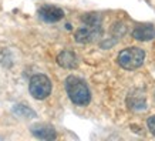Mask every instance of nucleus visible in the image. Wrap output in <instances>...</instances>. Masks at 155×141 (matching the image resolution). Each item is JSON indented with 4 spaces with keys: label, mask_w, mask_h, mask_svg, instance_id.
Segmentation results:
<instances>
[{
    "label": "nucleus",
    "mask_w": 155,
    "mask_h": 141,
    "mask_svg": "<svg viewBox=\"0 0 155 141\" xmlns=\"http://www.w3.org/2000/svg\"><path fill=\"white\" fill-rule=\"evenodd\" d=\"M132 37L140 42H150L155 37V27L152 24H140L132 30Z\"/></svg>",
    "instance_id": "0eeeda50"
},
{
    "label": "nucleus",
    "mask_w": 155,
    "mask_h": 141,
    "mask_svg": "<svg viewBox=\"0 0 155 141\" xmlns=\"http://www.w3.org/2000/svg\"><path fill=\"white\" fill-rule=\"evenodd\" d=\"M28 90L36 100L47 99L51 93V80L44 74H36L30 79Z\"/></svg>",
    "instance_id": "20e7f679"
},
{
    "label": "nucleus",
    "mask_w": 155,
    "mask_h": 141,
    "mask_svg": "<svg viewBox=\"0 0 155 141\" xmlns=\"http://www.w3.org/2000/svg\"><path fill=\"white\" fill-rule=\"evenodd\" d=\"M128 106L130 108H137V110H145L147 104H145V97L144 96H134V94H130V99H128Z\"/></svg>",
    "instance_id": "1a4fd4ad"
},
{
    "label": "nucleus",
    "mask_w": 155,
    "mask_h": 141,
    "mask_svg": "<svg viewBox=\"0 0 155 141\" xmlns=\"http://www.w3.org/2000/svg\"><path fill=\"white\" fill-rule=\"evenodd\" d=\"M57 63H58L61 67H64V69H75L77 64H78V60H77V56H75L73 52L64 50V52H61L60 54H58Z\"/></svg>",
    "instance_id": "6e6552de"
},
{
    "label": "nucleus",
    "mask_w": 155,
    "mask_h": 141,
    "mask_svg": "<svg viewBox=\"0 0 155 141\" xmlns=\"http://www.w3.org/2000/svg\"><path fill=\"white\" fill-rule=\"evenodd\" d=\"M147 124H148V128H150V131L155 136V116H151V117L148 118Z\"/></svg>",
    "instance_id": "9b49d317"
},
{
    "label": "nucleus",
    "mask_w": 155,
    "mask_h": 141,
    "mask_svg": "<svg viewBox=\"0 0 155 141\" xmlns=\"http://www.w3.org/2000/svg\"><path fill=\"white\" fill-rule=\"evenodd\" d=\"M14 113L17 114V116H21V117H27V116H31V117H34V113L30 110L28 107H26V106H21V104H19V106H16L14 107Z\"/></svg>",
    "instance_id": "9d476101"
},
{
    "label": "nucleus",
    "mask_w": 155,
    "mask_h": 141,
    "mask_svg": "<svg viewBox=\"0 0 155 141\" xmlns=\"http://www.w3.org/2000/svg\"><path fill=\"white\" fill-rule=\"evenodd\" d=\"M66 91L70 100L77 106H87L91 100V94L84 80L75 76H70L66 79Z\"/></svg>",
    "instance_id": "f03ea898"
},
{
    "label": "nucleus",
    "mask_w": 155,
    "mask_h": 141,
    "mask_svg": "<svg viewBox=\"0 0 155 141\" xmlns=\"http://www.w3.org/2000/svg\"><path fill=\"white\" fill-rule=\"evenodd\" d=\"M145 59V52L138 47H128L118 54V64L125 70H135L142 66Z\"/></svg>",
    "instance_id": "7ed1b4c3"
},
{
    "label": "nucleus",
    "mask_w": 155,
    "mask_h": 141,
    "mask_svg": "<svg viewBox=\"0 0 155 141\" xmlns=\"http://www.w3.org/2000/svg\"><path fill=\"white\" fill-rule=\"evenodd\" d=\"M30 131L36 138H40V140H56L57 138L56 130L48 124H34L30 127Z\"/></svg>",
    "instance_id": "423d86ee"
},
{
    "label": "nucleus",
    "mask_w": 155,
    "mask_h": 141,
    "mask_svg": "<svg viewBox=\"0 0 155 141\" xmlns=\"http://www.w3.org/2000/svg\"><path fill=\"white\" fill-rule=\"evenodd\" d=\"M38 17L46 23H56L64 17V12L57 6L46 5L38 9Z\"/></svg>",
    "instance_id": "39448f33"
},
{
    "label": "nucleus",
    "mask_w": 155,
    "mask_h": 141,
    "mask_svg": "<svg viewBox=\"0 0 155 141\" xmlns=\"http://www.w3.org/2000/svg\"><path fill=\"white\" fill-rule=\"evenodd\" d=\"M84 26L75 32V40L78 43H90L101 34V17L97 13L84 14Z\"/></svg>",
    "instance_id": "f257e3e1"
}]
</instances>
